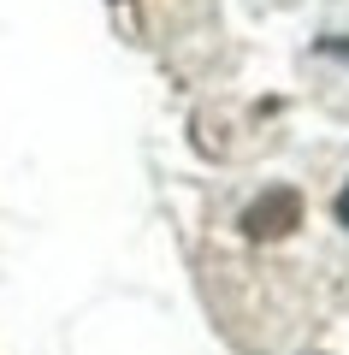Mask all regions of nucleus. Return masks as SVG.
I'll return each instance as SVG.
<instances>
[{
    "instance_id": "1",
    "label": "nucleus",
    "mask_w": 349,
    "mask_h": 355,
    "mask_svg": "<svg viewBox=\"0 0 349 355\" xmlns=\"http://www.w3.org/2000/svg\"><path fill=\"white\" fill-rule=\"evenodd\" d=\"M243 237H255V243H278V237H290V231L302 225V196L290 190V184H278V190H261L249 207H243Z\"/></svg>"
},
{
    "instance_id": "2",
    "label": "nucleus",
    "mask_w": 349,
    "mask_h": 355,
    "mask_svg": "<svg viewBox=\"0 0 349 355\" xmlns=\"http://www.w3.org/2000/svg\"><path fill=\"white\" fill-rule=\"evenodd\" d=\"M320 53H337V60H349V36H325Z\"/></svg>"
},
{
    "instance_id": "3",
    "label": "nucleus",
    "mask_w": 349,
    "mask_h": 355,
    "mask_svg": "<svg viewBox=\"0 0 349 355\" xmlns=\"http://www.w3.org/2000/svg\"><path fill=\"white\" fill-rule=\"evenodd\" d=\"M332 214H337V225L349 231V184H343V190H337V202H332Z\"/></svg>"
}]
</instances>
